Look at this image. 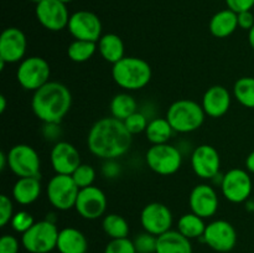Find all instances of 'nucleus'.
I'll return each instance as SVG.
<instances>
[{
	"instance_id": "nucleus-13",
	"label": "nucleus",
	"mask_w": 254,
	"mask_h": 253,
	"mask_svg": "<svg viewBox=\"0 0 254 253\" xmlns=\"http://www.w3.org/2000/svg\"><path fill=\"white\" fill-rule=\"evenodd\" d=\"M173 220L170 208L161 202L148 203L140 213V222L144 231L156 237L171 230Z\"/></svg>"
},
{
	"instance_id": "nucleus-3",
	"label": "nucleus",
	"mask_w": 254,
	"mask_h": 253,
	"mask_svg": "<svg viewBox=\"0 0 254 253\" xmlns=\"http://www.w3.org/2000/svg\"><path fill=\"white\" fill-rule=\"evenodd\" d=\"M153 71L145 60L134 56H124L112 67V77L121 88L138 91L150 82Z\"/></svg>"
},
{
	"instance_id": "nucleus-43",
	"label": "nucleus",
	"mask_w": 254,
	"mask_h": 253,
	"mask_svg": "<svg viewBox=\"0 0 254 253\" xmlns=\"http://www.w3.org/2000/svg\"><path fill=\"white\" fill-rule=\"evenodd\" d=\"M246 210L250 212H254V197L251 196L247 201H246Z\"/></svg>"
},
{
	"instance_id": "nucleus-5",
	"label": "nucleus",
	"mask_w": 254,
	"mask_h": 253,
	"mask_svg": "<svg viewBox=\"0 0 254 253\" xmlns=\"http://www.w3.org/2000/svg\"><path fill=\"white\" fill-rule=\"evenodd\" d=\"M59 228L50 220L35 222L21 236V245L30 253H50L57 248Z\"/></svg>"
},
{
	"instance_id": "nucleus-41",
	"label": "nucleus",
	"mask_w": 254,
	"mask_h": 253,
	"mask_svg": "<svg viewBox=\"0 0 254 253\" xmlns=\"http://www.w3.org/2000/svg\"><path fill=\"white\" fill-rule=\"evenodd\" d=\"M246 168H247L248 173L254 174V150L251 151L246 159Z\"/></svg>"
},
{
	"instance_id": "nucleus-45",
	"label": "nucleus",
	"mask_w": 254,
	"mask_h": 253,
	"mask_svg": "<svg viewBox=\"0 0 254 253\" xmlns=\"http://www.w3.org/2000/svg\"><path fill=\"white\" fill-rule=\"evenodd\" d=\"M5 108H6V98L4 94H1L0 96V113H4Z\"/></svg>"
},
{
	"instance_id": "nucleus-25",
	"label": "nucleus",
	"mask_w": 254,
	"mask_h": 253,
	"mask_svg": "<svg viewBox=\"0 0 254 253\" xmlns=\"http://www.w3.org/2000/svg\"><path fill=\"white\" fill-rule=\"evenodd\" d=\"M97 45L101 56L109 63H117L124 57V42L117 34L102 35Z\"/></svg>"
},
{
	"instance_id": "nucleus-14",
	"label": "nucleus",
	"mask_w": 254,
	"mask_h": 253,
	"mask_svg": "<svg viewBox=\"0 0 254 253\" xmlns=\"http://www.w3.org/2000/svg\"><path fill=\"white\" fill-rule=\"evenodd\" d=\"M36 19L50 31H61L67 27L69 21L68 10L64 2L60 0H42L35 9Z\"/></svg>"
},
{
	"instance_id": "nucleus-24",
	"label": "nucleus",
	"mask_w": 254,
	"mask_h": 253,
	"mask_svg": "<svg viewBox=\"0 0 254 253\" xmlns=\"http://www.w3.org/2000/svg\"><path fill=\"white\" fill-rule=\"evenodd\" d=\"M40 178H19L12 186V197L20 205H31L40 197Z\"/></svg>"
},
{
	"instance_id": "nucleus-12",
	"label": "nucleus",
	"mask_w": 254,
	"mask_h": 253,
	"mask_svg": "<svg viewBox=\"0 0 254 253\" xmlns=\"http://www.w3.org/2000/svg\"><path fill=\"white\" fill-rule=\"evenodd\" d=\"M67 29L74 40L98 42L102 37L101 19L94 12L88 10H79L73 12L69 16Z\"/></svg>"
},
{
	"instance_id": "nucleus-42",
	"label": "nucleus",
	"mask_w": 254,
	"mask_h": 253,
	"mask_svg": "<svg viewBox=\"0 0 254 253\" xmlns=\"http://www.w3.org/2000/svg\"><path fill=\"white\" fill-rule=\"evenodd\" d=\"M7 166V155L5 153H0V170H4Z\"/></svg>"
},
{
	"instance_id": "nucleus-15",
	"label": "nucleus",
	"mask_w": 254,
	"mask_h": 253,
	"mask_svg": "<svg viewBox=\"0 0 254 253\" xmlns=\"http://www.w3.org/2000/svg\"><path fill=\"white\" fill-rule=\"evenodd\" d=\"M74 208L81 217L86 220H97L102 217L107 210L106 193L93 185L81 189Z\"/></svg>"
},
{
	"instance_id": "nucleus-32",
	"label": "nucleus",
	"mask_w": 254,
	"mask_h": 253,
	"mask_svg": "<svg viewBox=\"0 0 254 253\" xmlns=\"http://www.w3.org/2000/svg\"><path fill=\"white\" fill-rule=\"evenodd\" d=\"M71 176L79 189H84L93 185L94 179H96V170L93 166L88 164H81Z\"/></svg>"
},
{
	"instance_id": "nucleus-46",
	"label": "nucleus",
	"mask_w": 254,
	"mask_h": 253,
	"mask_svg": "<svg viewBox=\"0 0 254 253\" xmlns=\"http://www.w3.org/2000/svg\"><path fill=\"white\" fill-rule=\"evenodd\" d=\"M30 1H31V2H35V4H39V2H41L42 1V0H30Z\"/></svg>"
},
{
	"instance_id": "nucleus-38",
	"label": "nucleus",
	"mask_w": 254,
	"mask_h": 253,
	"mask_svg": "<svg viewBox=\"0 0 254 253\" xmlns=\"http://www.w3.org/2000/svg\"><path fill=\"white\" fill-rule=\"evenodd\" d=\"M19 241L10 235H4L0 238V253H17Z\"/></svg>"
},
{
	"instance_id": "nucleus-18",
	"label": "nucleus",
	"mask_w": 254,
	"mask_h": 253,
	"mask_svg": "<svg viewBox=\"0 0 254 253\" xmlns=\"http://www.w3.org/2000/svg\"><path fill=\"white\" fill-rule=\"evenodd\" d=\"M50 160L55 173L62 175H72L82 164L79 151L68 141H57L51 149Z\"/></svg>"
},
{
	"instance_id": "nucleus-22",
	"label": "nucleus",
	"mask_w": 254,
	"mask_h": 253,
	"mask_svg": "<svg viewBox=\"0 0 254 253\" xmlns=\"http://www.w3.org/2000/svg\"><path fill=\"white\" fill-rule=\"evenodd\" d=\"M238 27V16L237 12L232 11L231 9L221 10L216 12L210 20L208 29L215 37L218 39H226L231 36Z\"/></svg>"
},
{
	"instance_id": "nucleus-39",
	"label": "nucleus",
	"mask_w": 254,
	"mask_h": 253,
	"mask_svg": "<svg viewBox=\"0 0 254 253\" xmlns=\"http://www.w3.org/2000/svg\"><path fill=\"white\" fill-rule=\"evenodd\" d=\"M228 9L235 12L250 11L254 6V0H226Z\"/></svg>"
},
{
	"instance_id": "nucleus-23",
	"label": "nucleus",
	"mask_w": 254,
	"mask_h": 253,
	"mask_svg": "<svg viewBox=\"0 0 254 253\" xmlns=\"http://www.w3.org/2000/svg\"><path fill=\"white\" fill-rule=\"evenodd\" d=\"M156 253H192V245L179 231L170 230L158 236Z\"/></svg>"
},
{
	"instance_id": "nucleus-1",
	"label": "nucleus",
	"mask_w": 254,
	"mask_h": 253,
	"mask_svg": "<svg viewBox=\"0 0 254 253\" xmlns=\"http://www.w3.org/2000/svg\"><path fill=\"white\" fill-rule=\"evenodd\" d=\"M133 135L124 123L114 117H106L91 126L87 136V146L97 158L116 160L128 153Z\"/></svg>"
},
{
	"instance_id": "nucleus-30",
	"label": "nucleus",
	"mask_w": 254,
	"mask_h": 253,
	"mask_svg": "<svg viewBox=\"0 0 254 253\" xmlns=\"http://www.w3.org/2000/svg\"><path fill=\"white\" fill-rule=\"evenodd\" d=\"M98 45L97 42L84 41V40H74L67 47V56L71 61L82 63L88 61L96 54Z\"/></svg>"
},
{
	"instance_id": "nucleus-34",
	"label": "nucleus",
	"mask_w": 254,
	"mask_h": 253,
	"mask_svg": "<svg viewBox=\"0 0 254 253\" xmlns=\"http://www.w3.org/2000/svg\"><path fill=\"white\" fill-rule=\"evenodd\" d=\"M123 123H124V126H127V129L130 131L131 135H134V134H139V133H143V131H145L149 122H148V118H146L145 114L141 113V112L136 111L135 113L131 114L130 117H128V118H127Z\"/></svg>"
},
{
	"instance_id": "nucleus-37",
	"label": "nucleus",
	"mask_w": 254,
	"mask_h": 253,
	"mask_svg": "<svg viewBox=\"0 0 254 253\" xmlns=\"http://www.w3.org/2000/svg\"><path fill=\"white\" fill-rule=\"evenodd\" d=\"M12 216H14V206L11 198L2 193L0 196V226L5 227L7 223L11 222Z\"/></svg>"
},
{
	"instance_id": "nucleus-6",
	"label": "nucleus",
	"mask_w": 254,
	"mask_h": 253,
	"mask_svg": "<svg viewBox=\"0 0 254 253\" xmlns=\"http://www.w3.org/2000/svg\"><path fill=\"white\" fill-rule=\"evenodd\" d=\"M51 76L49 62L40 56H30L20 62L16 69V79L26 91H37L46 84Z\"/></svg>"
},
{
	"instance_id": "nucleus-19",
	"label": "nucleus",
	"mask_w": 254,
	"mask_h": 253,
	"mask_svg": "<svg viewBox=\"0 0 254 253\" xmlns=\"http://www.w3.org/2000/svg\"><path fill=\"white\" fill-rule=\"evenodd\" d=\"M218 196L212 186L207 184L196 185L189 196L191 212L202 218L212 217L218 210Z\"/></svg>"
},
{
	"instance_id": "nucleus-27",
	"label": "nucleus",
	"mask_w": 254,
	"mask_h": 253,
	"mask_svg": "<svg viewBox=\"0 0 254 253\" xmlns=\"http://www.w3.org/2000/svg\"><path fill=\"white\" fill-rule=\"evenodd\" d=\"M138 108L135 98L129 93H118L112 98L109 109H111L112 117L116 119L124 122L128 117L134 114Z\"/></svg>"
},
{
	"instance_id": "nucleus-33",
	"label": "nucleus",
	"mask_w": 254,
	"mask_h": 253,
	"mask_svg": "<svg viewBox=\"0 0 254 253\" xmlns=\"http://www.w3.org/2000/svg\"><path fill=\"white\" fill-rule=\"evenodd\" d=\"M136 253H156V243L158 237L149 232L140 233L133 241Z\"/></svg>"
},
{
	"instance_id": "nucleus-2",
	"label": "nucleus",
	"mask_w": 254,
	"mask_h": 253,
	"mask_svg": "<svg viewBox=\"0 0 254 253\" xmlns=\"http://www.w3.org/2000/svg\"><path fill=\"white\" fill-rule=\"evenodd\" d=\"M72 106V94L64 83L49 81L34 92L31 108L45 124H60Z\"/></svg>"
},
{
	"instance_id": "nucleus-11",
	"label": "nucleus",
	"mask_w": 254,
	"mask_h": 253,
	"mask_svg": "<svg viewBox=\"0 0 254 253\" xmlns=\"http://www.w3.org/2000/svg\"><path fill=\"white\" fill-rule=\"evenodd\" d=\"M201 240L216 252L226 253L236 247L237 232L228 221L216 220L206 226L205 233Z\"/></svg>"
},
{
	"instance_id": "nucleus-36",
	"label": "nucleus",
	"mask_w": 254,
	"mask_h": 253,
	"mask_svg": "<svg viewBox=\"0 0 254 253\" xmlns=\"http://www.w3.org/2000/svg\"><path fill=\"white\" fill-rule=\"evenodd\" d=\"M104 253H136L133 241L127 238L112 240L104 248Z\"/></svg>"
},
{
	"instance_id": "nucleus-8",
	"label": "nucleus",
	"mask_w": 254,
	"mask_h": 253,
	"mask_svg": "<svg viewBox=\"0 0 254 253\" xmlns=\"http://www.w3.org/2000/svg\"><path fill=\"white\" fill-rule=\"evenodd\" d=\"M81 189L74 183L71 175L56 174L46 186V195L50 203L60 211L74 208L77 196Z\"/></svg>"
},
{
	"instance_id": "nucleus-26",
	"label": "nucleus",
	"mask_w": 254,
	"mask_h": 253,
	"mask_svg": "<svg viewBox=\"0 0 254 253\" xmlns=\"http://www.w3.org/2000/svg\"><path fill=\"white\" fill-rule=\"evenodd\" d=\"M174 129L166 118H154L149 122L146 126L145 135L146 139L153 145L155 144H165L171 139L174 134Z\"/></svg>"
},
{
	"instance_id": "nucleus-21",
	"label": "nucleus",
	"mask_w": 254,
	"mask_h": 253,
	"mask_svg": "<svg viewBox=\"0 0 254 253\" xmlns=\"http://www.w3.org/2000/svg\"><path fill=\"white\" fill-rule=\"evenodd\" d=\"M57 250L60 253H87L88 241L77 228H62L59 233Z\"/></svg>"
},
{
	"instance_id": "nucleus-4",
	"label": "nucleus",
	"mask_w": 254,
	"mask_h": 253,
	"mask_svg": "<svg viewBox=\"0 0 254 253\" xmlns=\"http://www.w3.org/2000/svg\"><path fill=\"white\" fill-rule=\"evenodd\" d=\"M206 113L202 106L191 99L175 101L166 112V119L176 133H191L205 122Z\"/></svg>"
},
{
	"instance_id": "nucleus-20",
	"label": "nucleus",
	"mask_w": 254,
	"mask_h": 253,
	"mask_svg": "<svg viewBox=\"0 0 254 253\" xmlns=\"http://www.w3.org/2000/svg\"><path fill=\"white\" fill-rule=\"evenodd\" d=\"M231 101H232V97H231L230 91L226 87L216 84L205 92L201 106L206 116L211 118H221L230 109Z\"/></svg>"
},
{
	"instance_id": "nucleus-29",
	"label": "nucleus",
	"mask_w": 254,
	"mask_h": 253,
	"mask_svg": "<svg viewBox=\"0 0 254 253\" xmlns=\"http://www.w3.org/2000/svg\"><path fill=\"white\" fill-rule=\"evenodd\" d=\"M102 227L106 235L112 240L127 238L129 235V225L123 216L118 213H109L102 221Z\"/></svg>"
},
{
	"instance_id": "nucleus-17",
	"label": "nucleus",
	"mask_w": 254,
	"mask_h": 253,
	"mask_svg": "<svg viewBox=\"0 0 254 253\" xmlns=\"http://www.w3.org/2000/svg\"><path fill=\"white\" fill-rule=\"evenodd\" d=\"M191 166L198 178L206 180L215 179L220 173V154L212 145L202 144L193 150L191 155Z\"/></svg>"
},
{
	"instance_id": "nucleus-35",
	"label": "nucleus",
	"mask_w": 254,
	"mask_h": 253,
	"mask_svg": "<svg viewBox=\"0 0 254 253\" xmlns=\"http://www.w3.org/2000/svg\"><path fill=\"white\" fill-rule=\"evenodd\" d=\"M34 223L35 221L31 213L27 212V211H19V212L14 213L10 225H11L12 230L22 235V233L26 232Z\"/></svg>"
},
{
	"instance_id": "nucleus-28",
	"label": "nucleus",
	"mask_w": 254,
	"mask_h": 253,
	"mask_svg": "<svg viewBox=\"0 0 254 253\" xmlns=\"http://www.w3.org/2000/svg\"><path fill=\"white\" fill-rule=\"evenodd\" d=\"M205 218L200 217L196 213L190 212L185 213L180 217L178 223V231L184 235L185 237H188L189 240H192V238H201L205 233L206 230V223Z\"/></svg>"
},
{
	"instance_id": "nucleus-10",
	"label": "nucleus",
	"mask_w": 254,
	"mask_h": 253,
	"mask_svg": "<svg viewBox=\"0 0 254 253\" xmlns=\"http://www.w3.org/2000/svg\"><path fill=\"white\" fill-rule=\"evenodd\" d=\"M221 191L230 202H246L252 196L253 191V181L250 173L243 169L228 170L221 179Z\"/></svg>"
},
{
	"instance_id": "nucleus-47",
	"label": "nucleus",
	"mask_w": 254,
	"mask_h": 253,
	"mask_svg": "<svg viewBox=\"0 0 254 253\" xmlns=\"http://www.w3.org/2000/svg\"><path fill=\"white\" fill-rule=\"evenodd\" d=\"M60 1H62V2H64V4H67V2H71L72 0H60Z\"/></svg>"
},
{
	"instance_id": "nucleus-31",
	"label": "nucleus",
	"mask_w": 254,
	"mask_h": 253,
	"mask_svg": "<svg viewBox=\"0 0 254 253\" xmlns=\"http://www.w3.org/2000/svg\"><path fill=\"white\" fill-rule=\"evenodd\" d=\"M233 96L246 108L254 109V77H241L235 82Z\"/></svg>"
},
{
	"instance_id": "nucleus-9",
	"label": "nucleus",
	"mask_w": 254,
	"mask_h": 253,
	"mask_svg": "<svg viewBox=\"0 0 254 253\" xmlns=\"http://www.w3.org/2000/svg\"><path fill=\"white\" fill-rule=\"evenodd\" d=\"M7 168L17 178H40L41 160L32 146L16 144L6 153Z\"/></svg>"
},
{
	"instance_id": "nucleus-16",
	"label": "nucleus",
	"mask_w": 254,
	"mask_h": 253,
	"mask_svg": "<svg viewBox=\"0 0 254 253\" xmlns=\"http://www.w3.org/2000/svg\"><path fill=\"white\" fill-rule=\"evenodd\" d=\"M27 40L17 27H7L0 36V61L4 63L21 62L26 54Z\"/></svg>"
},
{
	"instance_id": "nucleus-7",
	"label": "nucleus",
	"mask_w": 254,
	"mask_h": 253,
	"mask_svg": "<svg viewBox=\"0 0 254 253\" xmlns=\"http://www.w3.org/2000/svg\"><path fill=\"white\" fill-rule=\"evenodd\" d=\"M146 164L154 173L169 176L179 171L183 164V155L176 146L171 144H155L148 149L145 155Z\"/></svg>"
},
{
	"instance_id": "nucleus-44",
	"label": "nucleus",
	"mask_w": 254,
	"mask_h": 253,
	"mask_svg": "<svg viewBox=\"0 0 254 253\" xmlns=\"http://www.w3.org/2000/svg\"><path fill=\"white\" fill-rule=\"evenodd\" d=\"M248 42H250L251 47L254 51V26L248 31Z\"/></svg>"
},
{
	"instance_id": "nucleus-40",
	"label": "nucleus",
	"mask_w": 254,
	"mask_h": 253,
	"mask_svg": "<svg viewBox=\"0 0 254 253\" xmlns=\"http://www.w3.org/2000/svg\"><path fill=\"white\" fill-rule=\"evenodd\" d=\"M237 16H238V27H241V29L250 31V30L254 26V15L251 10L250 11L238 12Z\"/></svg>"
}]
</instances>
